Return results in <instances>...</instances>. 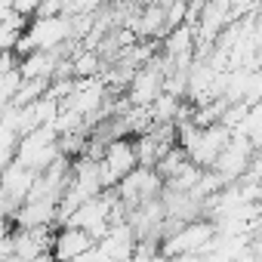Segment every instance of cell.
Instances as JSON below:
<instances>
[{
  "label": "cell",
  "mask_w": 262,
  "mask_h": 262,
  "mask_svg": "<svg viewBox=\"0 0 262 262\" xmlns=\"http://www.w3.org/2000/svg\"><path fill=\"white\" fill-rule=\"evenodd\" d=\"M256 151H259V148H256L250 139H244L241 133H231V136L225 139V145L219 148V155H216V161H213L210 170H216L225 182H234V179L244 176V170H247V164L253 161Z\"/></svg>",
  "instance_id": "cell-4"
},
{
  "label": "cell",
  "mask_w": 262,
  "mask_h": 262,
  "mask_svg": "<svg viewBox=\"0 0 262 262\" xmlns=\"http://www.w3.org/2000/svg\"><path fill=\"white\" fill-rule=\"evenodd\" d=\"M164 90V71L158 65V59H148L145 65H139L126 83V102L129 105H148L158 93Z\"/></svg>",
  "instance_id": "cell-5"
},
{
  "label": "cell",
  "mask_w": 262,
  "mask_h": 262,
  "mask_svg": "<svg viewBox=\"0 0 262 262\" xmlns=\"http://www.w3.org/2000/svg\"><path fill=\"white\" fill-rule=\"evenodd\" d=\"M90 247H93V237H90L83 228L71 225V222H65V225L50 237V256H53V259H80Z\"/></svg>",
  "instance_id": "cell-6"
},
{
  "label": "cell",
  "mask_w": 262,
  "mask_h": 262,
  "mask_svg": "<svg viewBox=\"0 0 262 262\" xmlns=\"http://www.w3.org/2000/svg\"><path fill=\"white\" fill-rule=\"evenodd\" d=\"M59 133L53 129V123H43V126H34L28 133H22L13 145V161H19L22 167L40 173L43 167H50L56 158H59Z\"/></svg>",
  "instance_id": "cell-1"
},
{
  "label": "cell",
  "mask_w": 262,
  "mask_h": 262,
  "mask_svg": "<svg viewBox=\"0 0 262 262\" xmlns=\"http://www.w3.org/2000/svg\"><path fill=\"white\" fill-rule=\"evenodd\" d=\"M213 234H216L213 222L185 219L176 228H170V234L164 231V241L158 244V253H164V256H198V253H204V247Z\"/></svg>",
  "instance_id": "cell-2"
},
{
  "label": "cell",
  "mask_w": 262,
  "mask_h": 262,
  "mask_svg": "<svg viewBox=\"0 0 262 262\" xmlns=\"http://www.w3.org/2000/svg\"><path fill=\"white\" fill-rule=\"evenodd\" d=\"M139 161H136V148L129 136H111L105 142V151L99 158V176H102V188H114L120 176H126Z\"/></svg>",
  "instance_id": "cell-3"
},
{
  "label": "cell",
  "mask_w": 262,
  "mask_h": 262,
  "mask_svg": "<svg viewBox=\"0 0 262 262\" xmlns=\"http://www.w3.org/2000/svg\"><path fill=\"white\" fill-rule=\"evenodd\" d=\"M231 133H241L244 139H250L259 148V142H262V108H259V102L244 111V117L237 120V126L231 129Z\"/></svg>",
  "instance_id": "cell-7"
}]
</instances>
